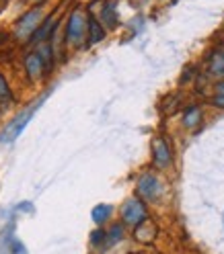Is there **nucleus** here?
<instances>
[{
  "mask_svg": "<svg viewBox=\"0 0 224 254\" xmlns=\"http://www.w3.org/2000/svg\"><path fill=\"white\" fill-rule=\"evenodd\" d=\"M121 219L125 226H132V228H138L142 221L148 219V211H146V205H144L142 199L138 197H132L127 199L123 209H121Z\"/></svg>",
  "mask_w": 224,
  "mask_h": 254,
  "instance_id": "obj_1",
  "label": "nucleus"
},
{
  "mask_svg": "<svg viewBox=\"0 0 224 254\" xmlns=\"http://www.w3.org/2000/svg\"><path fill=\"white\" fill-rule=\"evenodd\" d=\"M85 31H89V17H85L83 10H72L66 25V43L70 45H81Z\"/></svg>",
  "mask_w": 224,
  "mask_h": 254,
  "instance_id": "obj_2",
  "label": "nucleus"
},
{
  "mask_svg": "<svg viewBox=\"0 0 224 254\" xmlns=\"http://www.w3.org/2000/svg\"><path fill=\"white\" fill-rule=\"evenodd\" d=\"M43 99H45V97H41V99H39V101H37L35 105H31V107H29V109L25 111V113H21V115H19L17 119H14V121H12V123H10L8 127H6V129H4V133L0 135V141H12L14 137H19V135H21V131L25 129L27 121L31 119V115H33L35 111H37V107H39V105L43 103Z\"/></svg>",
  "mask_w": 224,
  "mask_h": 254,
  "instance_id": "obj_3",
  "label": "nucleus"
},
{
  "mask_svg": "<svg viewBox=\"0 0 224 254\" xmlns=\"http://www.w3.org/2000/svg\"><path fill=\"white\" fill-rule=\"evenodd\" d=\"M161 181H158L152 172H144L142 177L138 179V195L144 201H154L161 195Z\"/></svg>",
  "mask_w": 224,
  "mask_h": 254,
  "instance_id": "obj_4",
  "label": "nucleus"
},
{
  "mask_svg": "<svg viewBox=\"0 0 224 254\" xmlns=\"http://www.w3.org/2000/svg\"><path fill=\"white\" fill-rule=\"evenodd\" d=\"M173 160V154H171V148L167 144V139L165 137H154L152 139V162L158 166V168H165L169 166Z\"/></svg>",
  "mask_w": 224,
  "mask_h": 254,
  "instance_id": "obj_5",
  "label": "nucleus"
},
{
  "mask_svg": "<svg viewBox=\"0 0 224 254\" xmlns=\"http://www.w3.org/2000/svg\"><path fill=\"white\" fill-rule=\"evenodd\" d=\"M39 21H41L39 8H33L27 14H23V17L19 19V23H17V37H27L31 33H35V31L39 29Z\"/></svg>",
  "mask_w": 224,
  "mask_h": 254,
  "instance_id": "obj_6",
  "label": "nucleus"
},
{
  "mask_svg": "<svg viewBox=\"0 0 224 254\" xmlns=\"http://www.w3.org/2000/svg\"><path fill=\"white\" fill-rule=\"evenodd\" d=\"M25 68H27V74L29 78H39L43 74V68H45V64L41 60V56L35 52V54H29L25 58Z\"/></svg>",
  "mask_w": 224,
  "mask_h": 254,
  "instance_id": "obj_7",
  "label": "nucleus"
},
{
  "mask_svg": "<svg viewBox=\"0 0 224 254\" xmlns=\"http://www.w3.org/2000/svg\"><path fill=\"white\" fill-rule=\"evenodd\" d=\"M54 29H56V19H54V17H47V19L39 25V29L35 31V33L31 35V43H41V41H45L47 37L54 33Z\"/></svg>",
  "mask_w": 224,
  "mask_h": 254,
  "instance_id": "obj_8",
  "label": "nucleus"
},
{
  "mask_svg": "<svg viewBox=\"0 0 224 254\" xmlns=\"http://www.w3.org/2000/svg\"><path fill=\"white\" fill-rule=\"evenodd\" d=\"M134 236H136V240H140V242H150V240H154V236H156V226L152 224L150 219H146V221H142L138 228H134Z\"/></svg>",
  "mask_w": 224,
  "mask_h": 254,
  "instance_id": "obj_9",
  "label": "nucleus"
},
{
  "mask_svg": "<svg viewBox=\"0 0 224 254\" xmlns=\"http://www.w3.org/2000/svg\"><path fill=\"white\" fill-rule=\"evenodd\" d=\"M105 39V29L103 25L93 17V14H89V43L95 45V43H101Z\"/></svg>",
  "mask_w": 224,
  "mask_h": 254,
  "instance_id": "obj_10",
  "label": "nucleus"
},
{
  "mask_svg": "<svg viewBox=\"0 0 224 254\" xmlns=\"http://www.w3.org/2000/svg\"><path fill=\"white\" fill-rule=\"evenodd\" d=\"M101 21L103 25H107L109 29H115L119 25V19H117V8H115V2H107L101 10Z\"/></svg>",
  "mask_w": 224,
  "mask_h": 254,
  "instance_id": "obj_11",
  "label": "nucleus"
},
{
  "mask_svg": "<svg viewBox=\"0 0 224 254\" xmlns=\"http://www.w3.org/2000/svg\"><path fill=\"white\" fill-rule=\"evenodd\" d=\"M200 121H202V109L198 105H189L183 111V125L191 129V127H196Z\"/></svg>",
  "mask_w": 224,
  "mask_h": 254,
  "instance_id": "obj_12",
  "label": "nucleus"
},
{
  "mask_svg": "<svg viewBox=\"0 0 224 254\" xmlns=\"http://www.w3.org/2000/svg\"><path fill=\"white\" fill-rule=\"evenodd\" d=\"M111 211H113V209H111V205L101 203V205H97V207L91 211V217H93V221H95L97 226H103L105 221L111 217Z\"/></svg>",
  "mask_w": 224,
  "mask_h": 254,
  "instance_id": "obj_13",
  "label": "nucleus"
},
{
  "mask_svg": "<svg viewBox=\"0 0 224 254\" xmlns=\"http://www.w3.org/2000/svg\"><path fill=\"white\" fill-rule=\"evenodd\" d=\"M121 238H123V226H121V224H115V226H111V228H109V232H107L105 248H109V246L117 244V242L121 240Z\"/></svg>",
  "mask_w": 224,
  "mask_h": 254,
  "instance_id": "obj_14",
  "label": "nucleus"
},
{
  "mask_svg": "<svg viewBox=\"0 0 224 254\" xmlns=\"http://www.w3.org/2000/svg\"><path fill=\"white\" fill-rule=\"evenodd\" d=\"M210 72L212 74H224V54H216L210 60Z\"/></svg>",
  "mask_w": 224,
  "mask_h": 254,
  "instance_id": "obj_15",
  "label": "nucleus"
},
{
  "mask_svg": "<svg viewBox=\"0 0 224 254\" xmlns=\"http://www.w3.org/2000/svg\"><path fill=\"white\" fill-rule=\"evenodd\" d=\"M0 103H4V105L10 103V88H8V82L2 74H0Z\"/></svg>",
  "mask_w": 224,
  "mask_h": 254,
  "instance_id": "obj_16",
  "label": "nucleus"
},
{
  "mask_svg": "<svg viewBox=\"0 0 224 254\" xmlns=\"http://www.w3.org/2000/svg\"><path fill=\"white\" fill-rule=\"evenodd\" d=\"M105 240H107V232L105 230H95L93 234H91V244L93 246H103L105 248Z\"/></svg>",
  "mask_w": 224,
  "mask_h": 254,
  "instance_id": "obj_17",
  "label": "nucleus"
},
{
  "mask_svg": "<svg viewBox=\"0 0 224 254\" xmlns=\"http://www.w3.org/2000/svg\"><path fill=\"white\" fill-rule=\"evenodd\" d=\"M12 254H27L25 246H23L19 240H14V242H12Z\"/></svg>",
  "mask_w": 224,
  "mask_h": 254,
  "instance_id": "obj_18",
  "label": "nucleus"
},
{
  "mask_svg": "<svg viewBox=\"0 0 224 254\" xmlns=\"http://www.w3.org/2000/svg\"><path fill=\"white\" fill-rule=\"evenodd\" d=\"M212 103H214L216 107H222V109H224V92H216V97L212 99Z\"/></svg>",
  "mask_w": 224,
  "mask_h": 254,
  "instance_id": "obj_19",
  "label": "nucleus"
}]
</instances>
